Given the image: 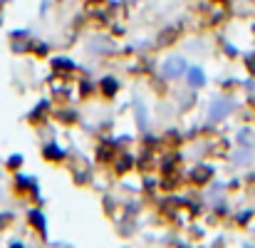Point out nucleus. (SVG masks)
Masks as SVG:
<instances>
[{
	"label": "nucleus",
	"instance_id": "obj_1",
	"mask_svg": "<svg viewBox=\"0 0 255 248\" xmlns=\"http://www.w3.org/2000/svg\"><path fill=\"white\" fill-rule=\"evenodd\" d=\"M30 223H33V226H38V231H40L42 236L47 233V223H45V216H42V211L33 208V211H30Z\"/></svg>",
	"mask_w": 255,
	"mask_h": 248
},
{
	"label": "nucleus",
	"instance_id": "obj_2",
	"mask_svg": "<svg viewBox=\"0 0 255 248\" xmlns=\"http://www.w3.org/2000/svg\"><path fill=\"white\" fill-rule=\"evenodd\" d=\"M178 70H183V60H181V57L166 62V75H173V77H176V75H181Z\"/></svg>",
	"mask_w": 255,
	"mask_h": 248
},
{
	"label": "nucleus",
	"instance_id": "obj_3",
	"mask_svg": "<svg viewBox=\"0 0 255 248\" xmlns=\"http://www.w3.org/2000/svg\"><path fill=\"white\" fill-rule=\"evenodd\" d=\"M45 156H47V159H62L65 151H62L57 144H47V147H45Z\"/></svg>",
	"mask_w": 255,
	"mask_h": 248
},
{
	"label": "nucleus",
	"instance_id": "obj_4",
	"mask_svg": "<svg viewBox=\"0 0 255 248\" xmlns=\"http://www.w3.org/2000/svg\"><path fill=\"white\" fill-rule=\"evenodd\" d=\"M208 179H211V169L198 166V169H196V174H193V181H196V184H203V181H208Z\"/></svg>",
	"mask_w": 255,
	"mask_h": 248
},
{
	"label": "nucleus",
	"instance_id": "obj_5",
	"mask_svg": "<svg viewBox=\"0 0 255 248\" xmlns=\"http://www.w3.org/2000/svg\"><path fill=\"white\" fill-rule=\"evenodd\" d=\"M191 75H188V80H191V85H196V87H201L203 82H206V77L201 75V70L198 67H193V70H188Z\"/></svg>",
	"mask_w": 255,
	"mask_h": 248
},
{
	"label": "nucleus",
	"instance_id": "obj_6",
	"mask_svg": "<svg viewBox=\"0 0 255 248\" xmlns=\"http://www.w3.org/2000/svg\"><path fill=\"white\" fill-rule=\"evenodd\" d=\"M102 90H104V95H114V92H117V82H114L112 77H107V80L102 82Z\"/></svg>",
	"mask_w": 255,
	"mask_h": 248
},
{
	"label": "nucleus",
	"instance_id": "obj_7",
	"mask_svg": "<svg viewBox=\"0 0 255 248\" xmlns=\"http://www.w3.org/2000/svg\"><path fill=\"white\" fill-rule=\"evenodd\" d=\"M20 164H23V156H20V154H15V156L8 159V166H10V169H18Z\"/></svg>",
	"mask_w": 255,
	"mask_h": 248
},
{
	"label": "nucleus",
	"instance_id": "obj_8",
	"mask_svg": "<svg viewBox=\"0 0 255 248\" xmlns=\"http://www.w3.org/2000/svg\"><path fill=\"white\" fill-rule=\"evenodd\" d=\"M13 221V213H0V228H5Z\"/></svg>",
	"mask_w": 255,
	"mask_h": 248
},
{
	"label": "nucleus",
	"instance_id": "obj_9",
	"mask_svg": "<svg viewBox=\"0 0 255 248\" xmlns=\"http://www.w3.org/2000/svg\"><path fill=\"white\" fill-rule=\"evenodd\" d=\"M129 164H131V161H129V159H122V161H119V164H117V166H119V174H122V171H124V169H129Z\"/></svg>",
	"mask_w": 255,
	"mask_h": 248
}]
</instances>
